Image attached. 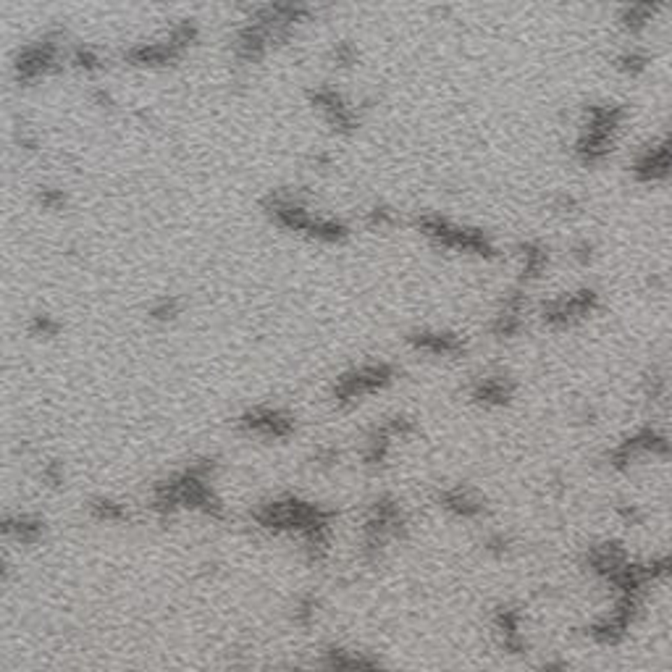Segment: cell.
Instances as JSON below:
<instances>
[{
    "label": "cell",
    "instance_id": "1",
    "mask_svg": "<svg viewBox=\"0 0 672 672\" xmlns=\"http://www.w3.org/2000/svg\"><path fill=\"white\" fill-rule=\"evenodd\" d=\"M55 64H58V43L45 37L40 43H32L19 50V55L13 58V76H16V82L27 85V82L45 76Z\"/></svg>",
    "mask_w": 672,
    "mask_h": 672
},
{
    "label": "cell",
    "instance_id": "2",
    "mask_svg": "<svg viewBox=\"0 0 672 672\" xmlns=\"http://www.w3.org/2000/svg\"><path fill=\"white\" fill-rule=\"evenodd\" d=\"M239 425L249 431V434L265 436V439H284V436L292 431V421L279 410H265V407H258V410H249Z\"/></svg>",
    "mask_w": 672,
    "mask_h": 672
},
{
    "label": "cell",
    "instance_id": "3",
    "mask_svg": "<svg viewBox=\"0 0 672 672\" xmlns=\"http://www.w3.org/2000/svg\"><path fill=\"white\" fill-rule=\"evenodd\" d=\"M45 533V523L32 515H0V539L37 543Z\"/></svg>",
    "mask_w": 672,
    "mask_h": 672
},
{
    "label": "cell",
    "instance_id": "4",
    "mask_svg": "<svg viewBox=\"0 0 672 672\" xmlns=\"http://www.w3.org/2000/svg\"><path fill=\"white\" fill-rule=\"evenodd\" d=\"M92 515L98 518V520H105V523H119L126 518V510H124V504H119V502H110V499H95L92 502Z\"/></svg>",
    "mask_w": 672,
    "mask_h": 672
},
{
    "label": "cell",
    "instance_id": "5",
    "mask_svg": "<svg viewBox=\"0 0 672 672\" xmlns=\"http://www.w3.org/2000/svg\"><path fill=\"white\" fill-rule=\"evenodd\" d=\"M29 331H32L34 336H55L58 331H61V323L55 321L53 315H34L32 323H29Z\"/></svg>",
    "mask_w": 672,
    "mask_h": 672
},
{
    "label": "cell",
    "instance_id": "6",
    "mask_svg": "<svg viewBox=\"0 0 672 672\" xmlns=\"http://www.w3.org/2000/svg\"><path fill=\"white\" fill-rule=\"evenodd\" d=\"M71 64L79 66V68H85V71H92V68H98L100 66V58L89 48H76L74 55H71Z\"/></svg>",
    "mask_w": 672,
    "mask_h": 672
},
{
    "label": "cell",
    "instance_id": "7",
    "mask_svg": "<svg viewBox=\"0 0 672 672\" xmlns=\"http://www.w3.org/2000/svg\"><path fill=\"white\" fill-rule=\"evenodd\" d=\"M40 203H43V207H48V210H58V207H64L66 197L61 189H55V187H43L40 189Z\"/></svg>",
    "mask_w": 672,
    "mask_h": 672
},
{
    "label": "cell",
    "instance_id": "8",
    "mask_svg": "<svg viewBox=\"0 0 672 672\" xmlns=\"http://www.w3.org/2000/svg\"><path fill=\"white\" fill-rule=\"evenodd\" d=\"M176 315H179V302L176 300H161L152 307V318H158V321H174Z\"/></svg>",
    "mask_w": 672,
    "mask_h": 672
},
{
    "label": "cell",
    "instance_id": "9",
    "mask_svg": "<svg viewBox=\"0 0 672 672\" xmlns=\"http://www.w3.org/2000/svg\"><path fill=\"white\" fill-rule=\"evenodd\" d=\"M43 478L50 486H58V483H64V467L58 465V462H48V465L43 467Z\"/></svg>",
    "mask_w": 672,
    "mask_h": 672
},
{
    "label": "cell",
    "instance_id": "10",
    "mask_svg": "<svg viewBox=\"0 0 672 672\" xmlns=\"http://www.w3.org/2000/svg\"><path fill=\"white\" fill-rule=\"evenodd\" d=\"M3 573H6V564L0 562V578H3Z\"/></svg>",
    "mask_w": 672,
    "mask_h": 672
}]
</instances>
